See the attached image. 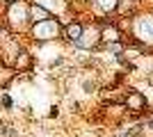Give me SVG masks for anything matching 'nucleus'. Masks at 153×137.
Wrapping results in <instances>:
<instances>
[{
    "label": "nucleus",
    "instance_id": "f257e3e1",
    "mask_svg": "<svg viewBox=\"0 0 153 137\" xmlns=\"http://www.w3.org/2000/svg\"><path fill=\"white\" fill-rule=\"evenodd\" d=\"M69 34H71V37H78V34H80V27H78V25H71L69 27Z\"/></svg>",
    "mask_w": 153,
    "mask_h": 137
},
{
    "label": "nucleus",
    "instance_id": "f03ea898",
    "mask_svg": "<svg viewBox=\"0 0 153 137\" xmlns=\"http://www.w3.org/2000/svg\"><path fill=\"white\" fill-rule=\"evenodd\" d=\"M2 103H5V107H12V98L5 96V98H2Z\"/></svg>",
    "mask_w": 153,
    "mask_h": 137
},
{
    "label": "nucleus",
    "instance_id": "7ed1b4c3",
    "mask_svg": "<svg viewBox=\"0 0 153 137\" xmlns=\"http://www.w3.org/2000/svg\"><path fill=\"white\" fill-rule=\"evenodd\" d=\"M151 128H153V121H151Z\"/></svg>",
    "mask_w": 153,
    "mask_h": 137
}]
</instances>
